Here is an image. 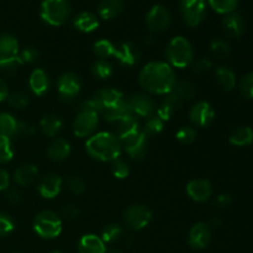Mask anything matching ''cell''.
I'll list each match as a JSON object with an SVG mask.
<instances>
[{
  "mask_svg": "<svg viewBox=\"0 0 253 253\" xmlns=\"http://www.w3.org/2000/svg\"><path fill=\"white\" fill-rule=\"evenodd\" d=\"M138 82L146 91L156 95H167L177 83L175 72L167 62H150L141 69Z\"/></svg>",
  "mask_w": 253,
  "mask_h": 253,
  "instance_id": "cell-1",
  "label": "cell"
},
{
  "mask_svg": "<svg viewBox=\"0 0 253 253\" xmlns=\"http://www.w3.org/2000/svg\"><path fill=\"white\" fill-rule=\"evenodd\" d=\"M86 153L100 162H113L123 152L121 141L114 132H98L91 135L85 142Z\"/></svg>",
  "mask_w": 253,
  "mask_h": 253,
  "instance_id": "cell-2",
  "label": "cell"
},
{
  "mask_svg": "<svg viewBox=\"0 0 253 253\" xmlns=\"http://www.w3.org/2000/svg\"><path fill=\"white\" fill-rule=\"evenodd\" d=\"M167 63L172 68H185L194 61L193 46L185 37L175 36L166 47Z\"/></svg>",
  "mask_w": 253,
  "mask_h": 253,
  "instance_id": "cell-3",
  "label": "cell"
},
{
  "mask_svg": "<svg viewBox=\"0 0 253 253\" xmlns=\"http://www.w3.org/2000/svg\"><path fill=\"white\" fill-rule=\"evenodd\" d=\"M62 217L52 210H43L34 219V230L40 237L46 240L56 239L61 235Z\"/></svg>",
  "mask_w": 253,
  "mask_h": 253,
  "instance_id": "cell-4",
  "label": "cell"
},
{
  "mask_svg": "<svg viewBox=\"0 0 253 253\" xmlns=\"http://www.w3.org/2000/svg\"><path fill=\"white\" fill-rule=\"evenodd\" d=\"M71 14L68 0H43L41 4V17L51 26H61Z\"/></svg>",
  "mask_w": 253,
  "mask_h": 253,
  "instance_id": "cell-5",
  "label": "cell"
},
{
  "mask_svg": "<svg viewBox=\"0 0 253 253\" xmlns=\"http://www.w3.org/2000/svg\"><path fill=\"white\" fill-rule=\"evenodd\" d=\"M19 42L9 34L0 35V69L12 72L19 66Z\"/></svg>",
  "mask_w": 253,
  "mask_h": 253,
  "instance_id": "cell-6",
  "label": "cell"
},
{
  "mask_svg": "<svg viewBox=\"0 0 253 253\" xmlns=\"http://www.w3.org/2000/svg\"><path fill=\"white\" fill-rule=\"evenodd\" d=\"M152 220V212L146 205L133 204L130 205L124 212V221L128 229L133 231H140L148 226Z\"/></svg>",
  "mask_w": 253,
  "mask_h": 253,
  "instance_id": "cell-7",
  "label": "cell"
},
{
  "mask_svg": "<svg viewBox=\"0 0 253 253\" xmlns=\"http://www.w3.org/2000/svg\"><path fill=\"white\" fill-rule=\"evenodd\" d=\"M99 125V113L95 110L78 111L73 123V133L77 137H90Z\"/></svg>",
  "mask_w": 253,
  "mask_h": 253,
  "instance_id": "cell-8",
  "label": "cell"
},
{
  "mask_svg": "<svg viewBox=\"0 0 253 253\" xmlns=\"http://www.w3.org/2000/svg\"><path fill=\"white\" fill-rule=\"evenodd\" d=\"M57 89L61 100L69 103L78 96L82 89V81L73 72H66L57 81Z\"/></svg>",
  "mask_w": 253,
  "mask_h": 253,
  "instance_id": "cell-9",
  "label": "cell"
},
{
  "mask_svg": "<svg viewBox=\"0 0 253 253\" xmlns=\"http://www.w3.org/2000/svg\"><path fill=\"white\" fill-rule=\"evenodd\" d=\"M147 143L148 137L142 132V130L136 131V132L131 133L127 137L121 140V146L128 155V157L136 161L142 160L145 157Z\"/></svg>",
  "mask_w": 253,
  "mask_h": 253,
  "instance_id": "cell-10",
  "label": "cell"
},
{
  "mask_svg": "<svg viewBox=\"0 0 253 253\" xmlns=\"http://www.w3.org/2000/svg\"><path fill=\"white\" fill-rule=\"evenodd\" d=\"M180 11L189 26H198L204 20L207 5L204 0H180Z\"/></svg>",
  "mask_w": 253,
  "mask_h": 253,
  "instance_id": "cell-11",
  "label": "cell"
},
{
  "mask_svg": "<svg viewBox=\"0 0 253 253\" xmlns=\"http://www.w3.org/2000/svg\"><path fill=\"white\" fill-rule=\"evenodd\" d=\"M91 99L95 103L99 114H103L104 111L110 110L123 103L125 100V96L115 88H103L96 91L94 96H91Z\"/></svg>",
  "mask_w": 253,
  "mask_h": 253,
  "instance_id": "cell-12",
  "label": "cell"
},
{
  "mask_svg": "<svg viewBox=\"0 0 253 253\" xmlns=\"http://www.w3.org/2000/svg\"><path fill=\"white\" fill-rule=\"evenodd\" d=\"M126 99H127V104L131 114H133L135 116L148 118V116L155 114V101H153V99L148 94L135 93Z\"/></svg>",
  "mask_w": 253,
  "mask_h": 253,
  "instance_id": "cell-13",
  "label": "cell"
},
{
  "mask_svg": "<svg viewBox=\"0 0 253 253\" xmlns=\"http://www.w3.org/2000/svg\"><path fill=\"white\" fill-rule=\"evenodd\" d=\"M215 118V111L208 101H198L189 111V119L197 127H208Z\"/></svg>",
  "mask_w": 253,
  "mask_h": 253,
  "instance_id": "cell-14",
  "label": "cell"
},
{
  "mask_svg": "<svg viewBox=\"0 0 253 253\" xmlns=\"http://www.w3.org/2000/svg\"><path fill=\"white\" fill-rule=\"evenodd\" d=\"M146 22H147V26L151 31H165L170 25V14L162 5H155L148 11L147 16H146Z\"/></svg>",
  "mask_w": 253,
  "mask_h": 253,
  "instance_id": "cell-15",
  "label": "cell"
},
{
  "mask_svg": "<svg viewBox=\"0 0 253 253\" xmlns=\"http://www.w3.org/2000/svg\"><path fill=\"white\" fill-rule=\"evenodd\" d=\"M211 240V230L209 225L204 222H198L190 229L188 235V244L195 251L205 249Z\"/></svg>",
  "mask_w": 253,
  "mask_h": 253,
  "instance_id": "cell-16",
  "label": "cell"
},
{
  "mask_svg": "<svg viewBox=\"0 0 253 253\" xmlns=\"http://www.w3.org/2000/svg\"><path fill=\"white\" fill-rule=\"evenodd\" d=\"M114 57L118 59L121 66L133 67L140 61L141 51L135 43L126 41L116 46Z\"/></svg>",
  "mask_w": 253,
  "mask_h": 253,
  "instance_id": "cell-17",
  "label": "cell"
},
{
  "mask_svg": "<svg viewBox=\"0 0 253 253\" xmlns=\"http://www.w3.org/2000/svg\"><path fill=\"white\" fill-rule=\"evenodd\" d=\"M63 180L57 174H47L37 185V192L44 199H54L61 193Z\"/></svg>",
  "mask_w": 253,
  "mask_h": 253,
  "instance_id": "cell-18",
  "label": "cell"
},
{
  "mask_svg": "<svg viewBox=\"0 0 253 253\" xmlns=\"http://www.w3.org/2000/svg\"><path fill=\"white\" fill-rule=\"evenodd\" d=\"M187 193L194 202L204 203L211 197L212 187L207 179H193L187 184Z\"/></svg>",
  "mask_w": 253,
  "mask_h": 253,
  "instance_id": "cell-19",
  "label": "cell"
},
{
  "mask_svg": "<svg viewBox=\"0 0 253 253\" xmlns=\"http://www.w3.org/2000/svg\"><path fill=\"white\" fill-rule=\"evenodd\" d=\"M183 104L184 103H183L175 94H173L172 91H170V93H168L167 95H166V98L163 99L161 105L158 106L157 111H156V115L163 121L169 120V119L174 115L175 111H178L182 108Z\"/></svg>",
  "mask_w": 253,
  "mask_h": 253,
  "instance_id": "cell-20",
  "label": "cell"
},
{
  "mask_svg": "<svg viewBox=\"0 0 253 253\" xmlns=\"http://www.w3.org/2000/svg\"><path fill=\"white\" fill-rule=\"evenodd\" d=\"M29 85L35 95L43 96L49 89L48 74L41 68L34 69L29 78Z\"/></svg>",
  "mask_w": 253,
  "mask_h": 253,
  "instance_id": "cell-21",
  "label": "cell"
},
{
  "mask_svg": "<svg viewBox=\"0 0 253 253\" xmlns=\"http://www.w3.org/2000/svg\"><path fill=\"white\" fill-rule=\"evenodd\" d=\"M113 124L115 125V135L120 138V141L124 140L125 137H127L131 133L140 130V128H138L140 124H138L137 118L131 113L123 116V118H120L119 120H116L115 123Z\"/></svg>",
  "mask_w": 253,
  "mask_h": 253,
  "instance_id": "cell-22",
  "label": "cell"
},
{
  "mask_svg": "<svg viewBox=\"0 0 253 253\" xmlns=\"http://www.w3.org/2000/svg\"><path fill=\"white\" fill-rule=\"evenodd\" d=\"M79 253H106L105 242L101 237L94 234H88L82 236L78 242Z\"/></svg>",
  "mask_w": 253,
  "mask_h": 253,
  "instance_id": "cell-23",
  "label": "cell"
},
{
  "mask_svg": "<svg viewBox=\"0 0 253 253\" xmlns=\"http://www.w3.org/2000/svg\"><path fill=\"white\" fill-rule=\"evenodd\" d=\"M71 143L64 138H56L49 143L48 148H47V156L51 161L54 162H61L66 158L69 157L71 155Z\"/></svg>",
  "mask_w": 253,
  "mask_h": 253,
  "instance_id": "cell-24",
  "label": "cell"
},
{
  "mask_svg": "<svg viewBox=\"0 0 253 253\" xmlns=\"http://www.w3.org/2000/svg\"><path fill=\"white\" fill-rule=\"evenodd\" d=\"M39 174V169L35 165L31 163H25L21 165L19 168H16L14 172V180L20 187H26L31 183L35 182Z\"/></svg>",
  "mask_w": 253,
  "mask_h": 253,
  "instance_id": "cell-25",
  "label": "cell"
},
{
  "mask_svg": "<svg viewBox=\"0 0 253 253\" xmlns=\"http://www.w3.org/2000/svg\"><path fill=\"white\" fill-rule=\"evenodd\" d=\"M222 29L230 37H240L245 31V21L241 15L227 14L222 20Z\"/></svg>",
  "mask_w": 253,
  "mask_h": 253,
  "instance_id": "cell-26",
  "label": "cell"
},
{
  "mask_svg": "<svg viewBox=\"0 0 253 253\" xmlns=\"http://www.w3.org/2000/svg\"><path fill=\"white\" fill-rule=\"evenodd\" d=\"M62 127H63V121L59 116L54 115V114L43 116L40 121V128H41L42 133L48 136V137H54L56 135H58Z\"/></svg>",
  "mask_w": 253,
  "mask_h": 253,
  "instance_id": "cell-27",
  "label": "cell"
},
{
  "mask_svg": "<svg viewBox=\"0 0 253 253\" xmlns=\"http://www.w3.org/2000/svg\"><path fill=\"white\" fill-rule=\"evenodd\" d=\"M123 6V0H101L98 11L101 19L110 20L120 14Z\"/></svg>",
  "mask_w": 253,
  "mask_h": 253,
  "instance_id": "cell-28",
  "label": "cell"
},
{
  "mask_svg": "<svg viewBox=\"0 0 253 253\" xmlns=\"http://www.w3.org/2000/svg\"><path fill=\"white\" fill-rule=\"evenodd\" d=\"M229 141L231 145L237 146V147H244V146H250L253 142V130L249 126H242V127L236 128L230 135Z\"/></svg>",
  "mask_w": 253,
  "mask_h": 253,
  "instance_id": "cell-29",
  "label": "cell"
},
{
  "mask_svg": "<svg viewBox=\"0 0 253 253\" xmlns=\"http://www.w3.org/2000/svg\"><path fill=\"white\" fill-rule=\"evenodd\" d=\"M215 76H216V81L219 85L225 91H231L236 86V77H235V73L229 67H217Z\"/></svg>",
  "mask_w": 253,
  "mask_h": 253,
  "instance_id": "cell-30",
  "label": "cell"
},
{
  "mask_svg": "<svg viewBox=\"0 0 253 253\" xmlns=\"http://www.w3.org/2000/svg\"><path fill=\"white\" fill-rule=\"evenodd\" d=\"M74 26L82 32H91L99 26V21L94 14L88 11H83L76 16V19H74Z\"/></svg>",
  "mask_w": 253,
  "mask_h": 253,
  "instance_id": "cell-31",
  "label": "cell"
},
{
  "mask_svg": "<svg viewBox=\"0 0 253 253\" xmlns=\"http://www.w3.org/2000/svg\"><path fill=\"white\" fill-rule=\"evenodd\" d=\"M172 93L175 94L183 103L188 100H192L197 95V86L190 81H179L175 83L174 88L172 89Z\"/></svg>",
  "mask_w": 253,
  "mask_h": 253,
  "instance_id": "cell-32",
  "label": "cell"
},
{
  "mask_svg": "<svg viewBox=\"0 0 253 253\" xmlns=\"http://www.w3.org/2000/svg\"><path fill=\"white\" fill-rule=\"evenodd\" d=\"M17 120L9 113H0V135L11 138L16 136Z\"/></svg>",
  "mask_w": 253,
  "mask_h": 253,
  "instance_id": "cell-33",
  "label": "cell"
},
{
  "mask_svg": "<svg viewBox=\"0 0 253 253\" xmlns=\"http://www.w3.org/2000/svg\"><path fill=\"white\" fill-rule=\"evenodd\" d=\"M91 73L96 79L105 81L114 73V67L108 59H96L91 66Z\"/></svg>",
  "mask_w": 253,
  "mask_h": 253,
  "instance_id": "cell-34",
  "label": "cell"
},
{
  "mask_svg": "<svg viewBox=\"0 0 253 253\" xmlns=\"http://www.w3.org/2000/svg\"><path fill=\"white\" fill-rule=\"evenodd\" d=\"M116 46L106 39H101L94 43V53L98 59H108L109 57L115 54Z\"/></svg>",
  "mask_w": 253,
  "mask_h": 253,
  "instance_id": "cell-35",
  "label": "cell"
},
{
  "mask_svg": "<svg viewBox=\"0 0 253 253\" xmlns=\"http://www.w3.org/2000/svg\"><path fill=\"white\" fill-rule=\"evenodd\" d=\"M163 127H165V121L161 120L156 114H153V115L148 116L147 120H146L145 126L142 128V132L147 137H152V136L160 135L163 131Z\"/></svg>",
  "mask_w": 253,
  "mask_h": 253,
  "instance_id": "cell-36",
  "label": "cell"
},
{
  "mask_svg": "<svg viewBox=\"0 0 253 253\" xmlns=\"http://www.w3.org/2000/svg\"><path fill=\"white\" fill-rule=\"evenodd\" d=\"M130 108H128V104H127V99L125 98V100L123 101L121 104H119L118 106H115V108L110 109V110H106L104 111L101 115L104 116V119H105L108 123H115L116 120H119L120 118H123V116L127 115V114H130Z\"/></svg>",
  "mask_w": 253,
  "mask_h": 253,
  "instance_id": "cell-37",
  "label": "cell"
},
{
  "mask_svg": "<svg viewBox=\"0 0 253 253\" xmlns=\"http://www.w3.org/2000/svg\"><path fill=\"white\" fill-rule=\"evenodd\" d=\"M210 51L214 57L219 59H226L231 54V47L225 40L215 39L210 44Z\"/></svg>",
  "mask_w": 253,
  "mask_h": 253,
  "instance_id": "cell-38",
  "label": "cell"
},
{
  "mask_svg": "<svg viewBox=\"0 0 253 253\" xmlns=\"http://www.w3.org/2000/svg\"><path fill=\"white\" fill-rule=\"evenodd\" d=\"M121 235H123V229L120 225L108 224L106 226H104L103 231H101V240L105 244H113L120 239Z\"/></svg>",
  "mask_w": 253,
  "mask_h": 253,
  "instance_id": "cell-39",
  "label": "cell"
},
{
  "mask_svg": "<svg viewBox=\"0 0 253 253\" xmlns=\"http://www.w3.org/2000/svg\"><path fill=\"white\" fill-rule=\"evenodd\" d=\"M110 169L114 177L118 178V179H125L130 174V166H128L127 162L121 160L120 157L111 162Z\"/></svg>",
  "mask_w": 253,
  "mask_h": 253,
  "instance_id": "cell-40",
  "label": "cell"
},
{
  "mask_svg": "<svg viewBox=\"0 0 253 253\" xmlns=\"http://www.w3.org/2000/svg\"><path fill=\"white\" fill-rule=\"evenodd\" d=\"M12 157H14V150H12L11 140L0 135V165L10 162Z\"/></svg>",
  "mask_w": 253,
  "mask_h": 253,
  "instance_id": "cell-41",
  "label": "cell"
},
{
  "mask_svg": "<svg viewBox=\"0 0 253 253\" xmlns=\"http://www.w3.org/2000/svg\"><path fill=\"white\" fill-rule=\"evenodd\" d=\"M7 103L12 109L22 110L29 105V96L24 91H14L7 96Z\"/></svg>",
  "mask_w": 253,
  "mask_h": 253,
  "instance_id": "cell-42",
  "label": "cell"
},
{
  "mask_svg": "<svg viewBox=\"0 0 253 253\" xmlns=\"http://www.w3.org/2000/svg\"><path fill=\"white\" fill-rule=\"evenodd\" d=\"M209 2L215 11L220 14H231L237 6L239 0H209Z\"/></svg>",
  "mask_w": 253,
  "mask_h": 253,
  "instance_id": "cell-43",
  "label": "cell"
},
{
  "mask_svg": "<svg viewBox=\"0 0 253 253\" xmlns=\"http://www.w3.org/2000/svg\"><path fill=\"white\" fill-rule=\"evenodd\" d=\"M175 137L183 145H190L197 138V131L192 126H182L175 133Z\"/></svg>",
  "mask_w": 253,
  "mask_h": 253,
  "instance_id": "cell-44",
  "label": "cell"
},
{
  "mask_svg": "<svg viewBox=\"0 0 253 253\" xmlns=\"http://www.w3.org/2000/svg\"><path fill=\"white\" fill-rule=\"evenodd\" d=\"M240 93L247 99H253V72L244 76L240 83Z\"/></svg>",
  "mask_w": 253,
  "mask_h": 253,
  "instance_id": "cell-45",
  "label": "cell"
},
{
  "mask_svg": "<svg viewBox=\"0 0 253 253\" xmlns=\"http://www.w3.org/2000/svg\"><path fill=\"white\" fill-rule=\"evenodd\" d=\"M67 185H68V189L71 190L73 194L77 195L83 194L86 189L85 182H84L81 177H76V175L69 177L68 179H67Z\"/></svg>",
  "mask_w": 253,
  "mask_h": 253,
  "instance_id": "cell-46",
  "label": "cell"
},
{
  "mask_svg": "<svg viewBox=\"0 0 253 253\" xmlns=\"http://www.w3.org/2000/svg\"><path fill=\"white\" fill-rule=\"evenodd\" d=\"M14 227L15 225L11 217L5 214V212H0V237L7 236L9 234H11Z\"/></svg>",
  "mask_w": 253,
  "mask_h": 253,
  "instance_id": "cell-47",
  "label": "cell"
},
{
  "mask_svg": "<svg viewBox=\"0 0 253 253\" xmlns=\"http://www.w3.org/2000/svg\"><path fill=\"white\" fill-rule=\"evenodd\" d=\"M39 59V52L36 51L32 47H29V48H25L22 51H20L19 53V63L20 64H30L34 63Z\"/></svg>",
  "mask_w": 253,
  "mask_h": 253,
  "instance_id": "cell-48",
  "label": "cell"
},
{
  "mask_svg": "<svg viewBox=\"0 0 253 253\" xmlns=\"http://www.w3.org/2000/svg\"><path fill=\"white\" fill-rule=\"evenodd\" d=\"M190 66H192V69L194 73L203 74V73H207V72H209L212 64H211V61H210V59L199 58V59H194Z\"/></svg>",
  "mask_w": 253,
  "mask_h": 253,
  "instance_id": "cell-49",
  "label": "cell"
},
{
  "mask_svg": "<svg viewBox=\"0 0 253 253\" xmlns=\"http://www.w3.org/2000/svg\"><path fill=\"white\" fill-rule=\"evenodd\" d=\"M79 215V209L77 205L74 204H67L62 208L61 216L66 220H74L77 219Z\"/></svg>",
  "mask_w": 253,
  "mask_h": 253,
  "instance_id": "cell-50",
  "label": "cell"
},
{
  "mask_svg": "<svg viewBox=\"0 0 253 253\" xmlns=\"http://www.w3.org/2000/svg\"><path fill=\"white\" fill-rule=\"evenodd\" d=\"M5 198H6L7 202L11 203V204H19L22 199V195L21 192H20L17 188L9 187L5 190Z\"/></svg>",
  "mask_w": 253,
  "mask_h": 253,
  "instance_id": "cell-51",
  "label": "cell"
},
{
  "mask_svg": "<svg viewBox=\"0 0 253 253\" xmlns=\"http://www.w3.org/2000/svg\"><path fill=\"white\" fill-rule=\"evenodd\" d=\"M34 131H35V128L32 125H30V124H27V123H22V121H17L16 136L31 135V133H34Z\"/></svg>",
  "mask_w": 253,
  "mask_h": 253,
  "instance_id": "cell-52",
  "label": "cell"
},
{
  "mask_svg": "<svg viewBox=\"0 0 253 253\" xmlns=\"http://www.w3.org/2000/svg\"><path fill=\"white\" fill-rule=\"evenodd\" d=\"M10 184V175L5 169L0 168V192L6 190Z\"/></svg>",
  "mask_w": 253,
  "mask_h": 253,
  "instance_id": "cell-53",
  "label": "cell"
},
{
  "mask_svg": "<svg viewBox=\"0 0 253 253\" xmlns=\"http://www.w3.org/2000/svg\"><path fill=\"white\" fill-rule=\"evenodd\" d=\"M231 202H232V197L230 194H227V193H225V194H220L219 197L216 198V205L219 208L227 207V205L231 204Z\"/></svg>",
  "mask_w": 253,
  "mask_h": 253,
  "instance_id": "cell-54",
  "label": "cell"
},
{
  "mask_svg": "<svg viewBox=\"0 0 253 253\" xmlns=\"http://www.w3.org/2000/svg\"><path fill=\"white\" fill-rule=\"evenodd\" d=\"M9 88H7V83L2 78H0V103L7 99L9 96Z\"/></svg>",
  "mask_w": 253,
  "mask_h": 253,
  "instance_id": "cell-55",
  "label": "cell"
},
{
  "mask_svg": "<svg viewBox=\"0 0 253 253\" xmlns=\"http://www.w3.org/2000/svg\"><path fill=\"white\" fill-rule=\"evenodd\" d=\"M211 226L212 227L221 226V220H220V219H212L211 220Z\"/></svg>",
  "mask_w": 253,
  "mask_h": 253,
  "instance_id": "cell-56",
  "label": "cell"
},
{
  "mask_svg": "<svg viewBox=\"0 0 253 253\" xmlns=\"http://www.w3.org/2000/svg\"><path fill=\"white\" fill-rule=\"evenodd\" d=\"M106 253H123V252L119 251V250H110V251H106Z\"/></svg>",
  "mask_w": 253,
  "mask_h": 253,
  "instance_id": "cell-57",
  "label": "cell"
},
{
  "mask_svg": "<svg viewBox=\"0 0 253 253\" xmlns=\"http://www.w3.org/2000/svg\"><path fill=\"white\" fill-rule=\"evenodd\" d=\"M51 253H61L59 251H53V252H51Z\"/></svg>",
  "mask_w": 253,
  "mask_h": 253,
  "instance_id": "cell-58",
  "label": "cell"
},
{
  "mask_svg": "<svg viewBox=\"0 0 253 253\" xmlns=\"http://www.w3.org/2000/svg\"><path fill=\"white\" fill-rule=\"evenodd\" d=\"M15 253H19V252H15Z\"/></svg>",
  "mask_w": 253,
  "mask_h": 253,
  "instance_id": "cell-59",
  "label": "cell"
}]
</instances>
